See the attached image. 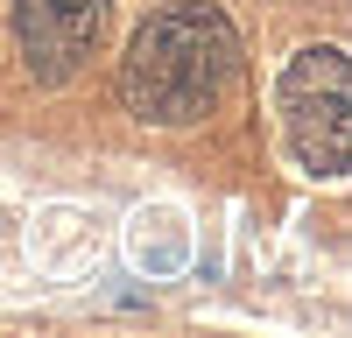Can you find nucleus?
<instances>
[{
	"mask_svg": "<svg viewBox=\"0 0 352 338\" xmlns=\"http://www.w3.org/2000/svg\"><path fill=\"white\" fill-rule=\"evenodd\" d=\"M232 64H240L232 21L204 0H184V8H162L134 28L120 56V99L148 127H190L219 106Z\"/></svg>",
	"mask_w": 352,
	"mask_h": 338,
	"instance_id": "nucleus-1",
	"label": "nucleus"
},
{
	"mask_svg": "<svg viewBox=\"0 0 352 338\" xmlns=\"http://www.w3.org/2000/svg\"><path fill=\"white\" fill-rule=\"evenodd\" d=\"M282 127L296 141L303 169L345 177V162H352V71H345V49H331V43L303 49L282 71Z\"/></svg>",
	"mask_w": 352,
	"mask_h": 338,
	"instance_id": "nucleus-2",
	"label": "nucleus"
},
{
	"mask_svg": "<svg viewBox=\"0 0 352 338\" xmlns=\"http://www.w3.org/2000/svg\"><path fill=\"white\" fill-rule=\"evenodd\" d=\"M106 8L113 0H14V36H21L28 71L43 84L78 78V64L106 36Z\"/></svg>",
	"mask_w": 352,
	"mask_h": 338,
	"instance_id": "nucleus-3",
	"label": "nucleus"
}]
</instances>
